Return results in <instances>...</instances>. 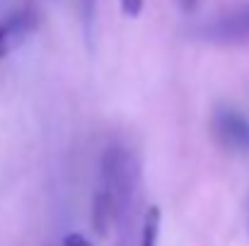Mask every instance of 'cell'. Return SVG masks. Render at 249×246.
<instances>
[{
  "instance_id": "cell-7",
  "label": "cell",
  "mask_w": 249,
  "mask_h": 246,
  "mask_svg": "<svg viewBox=\"0 0 249 246\" xmlns=\"http://www.w3.org/2000/svg\"><path fill=\"white\" fill-rule=\"evenodd\" d=\"M143 5H145V0H119L121 12H124L126 17H131V19H136V17L143 12Z\"/></svg>"
},
{
  "instance_id": "cell-9",
  "label": "cell",
  "mask_w": 249,
  "mask_h": 246,
  "mask_svg": "<svg viewBox=\"0 0 249 246\" xmlns=\"http://www.w3.org/2000/svg\"><path fill=\"white\" fill-rule=\"evenodd\" d=\"M247 232H249V196H247Z\"/></svg>"
},
{
  "instance_id": "cell-8",
  "label": "cell",
  "mask_w": 249,
  "mask_h": 246,
  "mask_svg": "<svg viewBox=\"0 0 249 246\" xmlns=\"http://www.w3.org/2000/svg\"><path fill=\"white\" fill-rule=\"evenodd\" d=\"M61 246H94V244L85 234H80V232H71V234L63 237V244Z\"/></svg>"
},
{
  "instance_id": "cell-3",
  "label": "cell",
  "mask_w": 249,
  "mask_h": 246,
  "mask_svg": "<svg viewBox=\"0 0 249 246\" xmlns=\"http://www.w3.org/2000/svg\"><path fill=\"white\" fill-rule=\"evenodd\" d=\"M211 133L230 155H249V118L235 106H218L211 114Z\"/></svg>"
},
{
  "instance_id": "cell-4",
  "label": "cell",
  "mask_w": 249,
  "mask_h": 246,
  "mask_svg": "<svg viewBox=\"0 0 249 246\" xmlns=\"http://www.w3.org/2000/svg\"><path fill=\"white\" fill-rule=\"evenodd\" d=\"M29 29H32V15L27 12L12 15L10 19L0 22V56H5Z\"/></svg>"
},
{
  "instance_id": "cell-2",
  "label": "cell",
  "mask_w": 249,
  "mask_h": 246,
  "mask_svg": "<svg viewBox=\"0 0 249 246\" xmlns=\"http://www.w3.org/2000/svg\"><path fill=\"white\" fill-rule=\"evenodd\" d=\"M196 39L213 46H247L249 44V0H240L194 29Z\"/></svg>"
},
{
  "instance_id": "cell-1",
  "label": "cell",
  "mask_w": 249,
  "mask_h": 246,
  "mask_svg": "<svg viewBox=\"0 0 249 246\" xmlns=\"http://www.w3.org/2000/svg\"><path fill=\"white\" fill-rule=\"evenodd\" d=\"M141 176V164L131 148L121 143H111L99 162L97 188L92 196V225L99 237H104L111 225L121 220L126 213Z\"/></svg>"
},
{
  "instance_id": "cell-6",
  "label": "cell",
  "mask_w": 249,
  "mask_h": 246,
  "mask_svg": "<svg viewBox=\"0 0 249 246\" xmlns=\"http://www.w3.org/2000/svg\"><path fill=\"white\" fill-rule=\"evenodd\" d=\"M78 2H80L85 36H89L92 34V24H94V15H97V0H78Z\"/></svg>"
},
{
  "instance_id": "cell-5",
  "label": "cell",
  "mask_w": 249,
  "mask_h": 246,
  "mask_svg": "<svg viewBox=\"0 0 249 246\" xmlns=\"http://www.w3.org/2000/svg\"><path fill=\"white\" fill-rule=\"evenodd\" d=\"M160 225H162V213L158 205H150L143 217L141 227V246H158L160 244Z\"/></svg>"
}]
</instances>
